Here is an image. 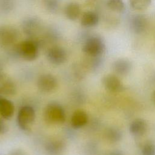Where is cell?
<instances>
[{
  "mask_svg": "<svg viewBox=\"0 0 155 155\" xmlns=\"http://www.w3.org/2000/svg\"><path fill=\"white\" fill-rule=\"evenodd\" d=\"M8 155H28L27 153L22 149L17 148L13 150Z\"/></svg>",
  "mask_w": 155,
  "mask_h": 155,
  "instance_id": "cell-25",
  "label": "cell"
},
{
  "mask_svg": "<svg viewBox=\"0 0 155 155\" xmlns=\"http://www.w3.org/2000/svg\"><path fill=\"white\" fill-rule=\"evenodd\" d=\"M15 111V107L12 102L1 97L0 98V115L4 119L10 118Z\"/></svg>",
  "mask_w": 155,
  "mask_h": 155,
  "instance_id": "cell-15",
  "label": "cell"
},
{
  "mask_svg": "<svg viewBox=\"0 0 155 155\" xmlns=\"http://www.w3.org/2000/svg\"><path fill=\"white\" fill-rule=\"evenodd\" d=\"M41 23L35 18H28L24 21L22 27L24 32L30 36L35 35L40 28Z\"/></svg>",
  "mask_w": 155,
  "mask_h": 155,
  "instance_id": "cell-11",
  "label": "cell"
},
{
  "mask_svg": "<svg viewBox=\"0 0 155 155\" xmlns=\"http://www.w3.org/2000/svg\"><path fill=\"white\" fill-rule=\"evenodd\" d=\"M16 92V88L14 82L9 78L5 77L0 82V94L12 96Z\"/></svg>",
  "mask_w": 155,
  "mask_h": 155,
  "instance_id": "cell-17",
  "label": "cell"
},
{
  "mask_svg": "<svg viewBox=\"0 0 155 155\" xmlns=\"http://www.w3.org/2000/svg\"><path fill=\"white\" fill-rule=\"evenodd\" d=\"M88 122L87 113L82 110L74 111L71 118V124L73 128H79L86 125Z\"/></svg>",
  "mask_w": 155,
  "mask_h": 155,
  "instance_id": "cell-16",
  "label": "cell"
},
{
  "mask_svg": "<svg viewBox=\"0 0 155 155\" xmlns=\"http://www.w3.org/2000/svg\"><path fill=\"white\" fill-rule=\"evenodd\" d=\"M2 73V72L1 71V68H0V74H1Z\"/></svg>",
  "mask_w": 155,
  "mask_h": 155,
  "instance_id": "cell-29",
  "label": "cell"
},
{
  "mask_svg": "<svg viewBox=\"0 0 155 155\" xmlns=\"http://www.w3.org/2000/svg\"><path fill=\"white\" fill-rule=\"evenodd\" d=\"M147 128V123L143 119H136L131 122L129 130L131 134L136 136H139L145 133Z\"/></svg>",
  "mask_w": 155,
  "mask_h": 155,
  "instance_id": "cell-14",
  "label": "cell"
},
{
  "mask_svg": "<svg viewBox=\"0 0 155 155\" xmlns=\"http://www.w3.org/2000/svg\"><path fill=\"white\" fill-rule=\"evenodd\" d=\"M108 155H123L122 152L119 150H114L110 152Z\"/></svg>",
  "mask_w": 155,
  "mask_h": 155,
  "instance_id": "cell-27",
  "label": "cell"
},
{
  "mask_svg": "<svg viewBox=\"0 0 155 155\" xmlns=\"http://www.w3.org/2000/svg\"><path fill=\"white\" fill-rule=\"evenodd\" d=\"M17 53L26 61H33L38 55V45L34 41H24L18 45Z\"/></svg>",
  "mask_w": 155,
  "mask_h": 155,
  "instance_id": "cell-3",
  "label": "cell"
},
{
  "mask_svg": "<svg viewBox=\"0 0 155 155\" xmlns=\"http://www.w3.org/2000/svg\"><path fill=\"white\" fill-rule=\"evenodd\" d=\"M8 130V128L5 123L0 119V134H3L7 132Z\"/></svg>",
  "mask_w": 155,
  "mask_h": 155,
  "instance_id": "cell-26",
  "label": "cell"
},
{
  "mask_svg": "<svg viewBox=\"0 0 155 155\" xmlns=\"http://www.w3.org/2000/svg\"><path fill=\"white\" fill-rule=\"evenodd\" d=\"M107 5L110 10L116 12H121L125 7L122 0H108Z\"/></svg>",
  "mask_w": 155,
  "mask_h": 155,
  "instance_id": "cell-21",
  "label": "cell"
},
{
  "mask_svg": "<svg viewBox=\"0 0 155 155\" xmlns=\"http://www.w3.org/2000/svg\"><path fill=\"white\" fill-rule=\"evenodd\" d=\"M99 21L98 15L93 11H87L83 13L81 18V24L85 27L96 26Z\"/></svg>",
  "mask_w": 155,
  "mask_h": 155,
  "instance_id": "cell-13",
  "label": "cell"
},
{
  "mask_svg": "<svg viewBox=\"0 0 155 155\" xmlns=\"http://www.w3.org/2000/svg\"><path fill=\"white\" fill-rule=\"evenodd\" d=\"M130 25L134 33L142 34L145 32L148 26V20L146 16L138 14L132 17Z\"/></svg>",
  "mask_w": 155,
  "mask_h": 155,
  "instance_id": "cell-9",
  "label": "cell"
},
{
  "mask_svg": "<svg viewBox=\"0 0 155 155\" xmlns=\"http://www.w3.org/2000/svg\"><path fill=\"white\" fill-rule=\"evenodd\" d=\"M114 71L119 75H127L131 70L132 64L130 60L127 58H119L113 64Z\"/></svg>",
  "mask_w": 155,
  "mask_h": 155,
  "instance_id": "cell-10",
  "label": "cell"
},
{
  "mask_svg": "<svg viewBox=\"0 0 155 155\" xmlns=\"http://www.w3.org/2000/svg\"><path fill=\"white\" fill-rule=\"evenodd\" d=\"M105 136L108 140L111 142H117L122 137V131L116 127H110L105 132Z\"/></svg>",
  "mask_w": 155,
  "mask_h": 155,
  "instance_id": "cell-19",
  "label": "cell"
},
{
  "mask_svg": "<svg viewBox=\"0 0 155 155\" xmlns=\"http://www.w3.org/2000/svg\"><path fill=\"white\" fill-rule=\"evenodd\" d=\"M45 148L49 155H60L65 148V143L62 140H53L48 142Z\"/></svg>",
  "mask_w": 155,
  "mask_h": 155,
  "instance_id": "cell-12",
  "label": "cell"
},
{
  "mask_svg": "<svg viewBox=\"0 0 155 155\" xmlns=\"http://www.w3.org/2000/svg\"><path fill=\"white\" fill-rule=\"evenodd\" d=\"M35 118L34 109L30 106H24L19 111L17 122L19 127L23 130H27Z\"/></svg>",
  "mask_w": 155,
  "mask_h": 155,
  "instance_id": "cell-4",
  "label": "cell"
},
{
  "mask_svg": "<svg viewBox=\"0 0 155 155\" xmlns=\"http://www.w3.org/2000/svg\"><path fill=\"white\" fill-rule=\"evenodd\" d=\"M44 116L46 122L52 124H63L66 117L63 108L56 103H51L46 106Z\"/></svg>",
  "mask_w": 155,
  "mask_h": 155,
  "instance_id": "cell-1",
  "label": "cell"
},
{
  "mask_svg": "<svg viewBox=\"0 0 155 155\" xmlns=\"http://www.w3.org/2000/svg\"><path fill=\"white\" fill-rule=\"evenodd\" d=\"M18 38V32L15 28L9 25L0 27V45L8 47L15 43Z\"/></svg>",
  "mask_w": 155,
  "mask_h": 155,
  "instance_id": "cell-5",
  "label": "cell"
},
{
  "mask_svg": "<svg viewBox=\"0 0 155 155\" xmlns=\"http://www.w3.org/2000/svg\"><path fill=\"white\" fill-rule=\"evenodd\" d=\"M45 8L51 12H56L59 7V0H44Z\"/></svg>",
  "mask_w": 155,
  "mask_h": 155,
  "instance_id": "cell-22",
  "label": "cell"
},
{
  "mask_svg": "<svg viewBox=\"0 0 155 155\" xmlns=\"http://www.w3.org/2000/svg\"><path fill=\"white\" fill-rule=\"evenodd\" d=\"M57 84L56 79L50 74L41 75L37 81L38 89L44 93L51 92L56 88Z\"/></svg>",
  "mask_w": 155,
  "mask_h": 155,
  "instance_id": "cell-6",
  "label": "cell"
},
{
  "mask_svg": "<svg viewBox=\"0 0 155 155\" xmlns=\"http://www.w3.org/2000/svg\"><path fill=\"white\" fill-rule=\"evenodd\" d=\"M153 100H154V102H155V91H154V93H153Z\"/></svg>",
  "mask_w": 155,
  "mask_h": 155,
  "instance_id": "cell-28",
  "label": "cell"
},
{
  "mask_svg": "<svg viewBox=\"0 0 155 155\" xmlns=\"http://www.w3.org/2000/svg\"><path fill=\"white\" fill-rule=\"evenodd\" d=\"M13 0H0V10L2 12H8L13 9Z\"/></svg>",
  "mask_w": 155,
  "mask_h": 155,
  "instance_id": "cell-23",
  "label": "cell"
},
{
  "mask_svg": "<svg viewBox=\"0 0 155 155\" xmlns=\"http://www.w3.org/2000/svg\"><path fill=\"white\" fill-rule=\"evenodd\" d=\"M47 59L53 64L61 65L67 59V53L64 48L60 47L54 46L51 47L47 53Z\"/></svg>",
  "mask_w": 155,
  "mask_h": 155,
  "instance_id": "cell-8",
  "label": "cell"
},
{
  "mask_svg": "<svg viewBox=\"0 0 155 155\" xmlns=\"http://www.w3.org/2000/svg\"><path fill=\"white\" fill-rule=\"evenodd\" d=\"M102 82L105 89L111 92H120L124 89L122 82L114 74H108L104 76L102 79Z\"/></svg>",
  "mask_w": 155,
  "mask_h": 155,
  "instance_id": "cell-7",
  "label": "cell"
},
{
  "mask_svg": "<svg viewBox=\"0 0 155 155\" xmlns=\"http://www.w3.org/2000/svg\"><path fill=\"white\" fill-rule=\"evenodd\" d=\"M129 2L132 8L136 10H143L150 5L151 0H129Z\"/></svg>",
  "mask_w": 155,
  "mask_h": 155,
  "instance_id": "cell-20",
  "label": "cell"
},
{
  "mask_svg": "<svg viewBox=\"0 0 155 155\" xmlns=\"http://www.w3.org/2000/svg\"><path fill=\"white\" fill-rule=\"evenodd\" d=\"M105 48L102 39L97 36H93L85 41L82 47V51L88 56L97 58L104 52Z\"/></svg>",
  "mask_w": 155,
  "mask_h": 155,
  "instance_id": "cell-2",
  "label": "cell"
},
{
  "mask_svg": "<svg viewBox=\"0 0 155 155\" xmlns=\"http://www.w3.org/2000/svg\"><path fill=\"white\" fill-rule=\"evenodd\" d=\"M142 155H155V144L148 142L145 143L142 147Z\"/></svg>",
  "mask_w": 155,
  "mask_h": 155,
  "instance_id": "cell-24",
  "label": "cell"
},
{
  "mask_svg": "<svg viewBox=\"0 0 155 155\" xmlns=\"http://www.w3.org/2000/svg\"><path fill=\"white\" fill-rule=\"evenodd\" d=\"M65 15L66 17L71 21L77 19L81 14V7L78 3L71 2L65 7Z\"/></svg>",
  "mask_w": 155,
  "mask_h": 155,
  "instance_id": "cell-18",
  "label": "cell"
}]
</instances>
